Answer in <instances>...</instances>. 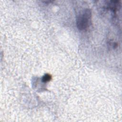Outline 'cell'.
<instances>
[{"label": "cell", "mask_w": 122, "mask_h": 122, "mask_svg": "<svg viewBox=\"0 0 122 122\" xmlns=\"http://www.w3.org/2000/svg\"><path fill=\"white\" fill-rule=\"evenodd\" d=\"M91 11L86 9L81 13L77 19V25L80 30H84L87 29L90 25L91 20Z\"/></svg>", "instance_id": "1"}, {"label": "cell", "mask_w": 122, "mask_h": 122, "mask_svg": "<svg viewBox=\"0 0 122 122\" xmlns=\"http://www.w3.org/2000/svg\"><path fill=\"white\" fill-rule=\"evenodd\" d=\"M51 76L49 74H46L43 76L42 78V81L44 82H46L51 81Z\"/></svg>", "instance_id": "2"}]
</instances>
